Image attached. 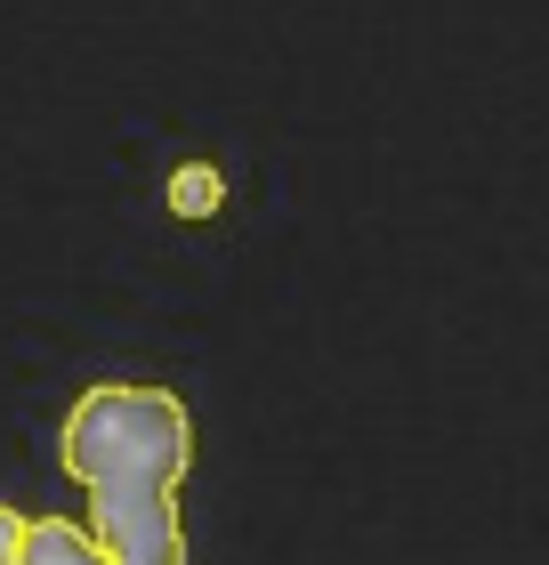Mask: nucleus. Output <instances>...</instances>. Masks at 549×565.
I'll return each mask as SVG.
<instances>
[{"instance_id": "1", "label": "nucleus", "mask_w": 549, "mask_h": 565, "mask_svg": "<svg viewBox=\"0 0 549 565\" xmlns=\"http://www.w3.org/2000/svg\"><path fill=\"white\" fill-rule=\"evenodd\" d=\"M57 460L89 493V533L106 565H187L178 477L194 469V413L170 388H129V380L82 388Z\"/></svg>"}, {"instance_id": "2", "label": "nucleus", "mask_w": 549, "mask_h": 565, "mask_svg": "<svg viewBox=\"0 0 549 565\" xmlns=\"http://www.w3.org/2000/svg\"><path fill=\"white\" fill-rule=\"evenodd\" d=\"M17 565H106L97 533H82L73 518H33V542H24Z\"/></svg>"}, {"instance_id": "3", "label": "nucleus", "mask_w": 549, "mask_h": 565, "mask_svg": "<svg viewBox=\"0 0 549 565\" xmlns=\"http://www.w3.org/2000/svg\"><path fill=\"white\" fill-rule=\"evenodd\" d=\"M24 542H33V518H17V509L0 501V565H17V557H24Z\"/></svg>"}]
</instances>
